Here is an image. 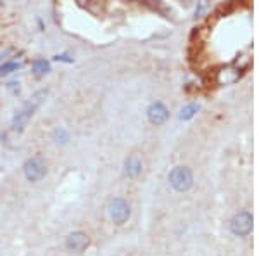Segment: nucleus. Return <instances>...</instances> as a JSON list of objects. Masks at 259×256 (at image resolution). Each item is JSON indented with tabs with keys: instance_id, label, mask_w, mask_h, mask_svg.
<instances>
[{
	"instance_id": "obj_1",
	"label": "nucleus",
	"mask_w": 259,
	"mask_h": 256,
	"mask_svg": "<svg viewBox=\"0 0 259 256\" xmlns=\"http://www.w3.org/2000/svg\"><path fill=\"white\" fill-rule=\"evenodd\" d=\"M47 92H37L31 99L28 100V102L25 104V106L21 107L18 112H16V116H14V119H13V126L16 128V130H23V126L26 125V121L33 116V112L37 111V107L42 104V100H43V97H45Z\"/></svg>"
},
{
	"instance_id": "obj_2",
	"label": "nucleus",
	"mask_w": 259,
	"mask_h": 256,
	"mask_svg": "<svg viewBox=\"0 0 259 256\" xmlns=\"http://www.w3.org/2000/svg\"><path fill=\"white\" fill-rule=\"evenodd\" d=\"M170 184L175 191L187 192L194 185V175L187 166H175L170 173Z\"/></svg>"
},
{
	"instance_id": "obj_3",
	"label": "nucleus",
	"mask_w": 259,
	"mask_h": 256,
	"mask_svg": "<svg viewBox=\"0 0 259 256\" xmlns=\"http://www.w3.org/2000/svg\"><path fill=\"white\" fill-rule=\"evenodd\" d=\"M47 173V161L42 154H37L31 160L26 161L25 165V177L28 178L30 182H38L45 177Z\"/></svg>"
},
{
	"instance_id": "obj_4",
	"label": "nucleus",
	"mask_w": 259,
	"mask_h": 256,
	"mask_svg": "<svg viewBox=\"0 0 259 256\" xmlns=\"http://www.w3.org/2000/svg\"><path fill=\"white\" fill-rule=\"evenodd\" d=\"M130 215H132V209H130V204L123 197H116V199L111 201L109 204V216L116 225H123L124 222H128Z\"/></svg>"
},
{
	"instance_id": "obj_5",
	"label": "nucleus",
	"mask_w": 259,
	"mask_h": 256,
	"mask_svg": "<svg viewBox=\"0 0 259 256\" xmlns=\"http://www.w3.org/2000/svg\"><path fill=\"white\" fill-rule=\"evenodd\" d=\"M230 228L235 235L238 237H245V235L250 234L252 230V215L249 211H240L231 218Z\"/></svg>"
},
{
	"instance_id": "obj_6",
	"label": "nucleus",
	"mask_w": 259,
	"mask_h": 256,
	"mask_svg": "<svg viewBox=\"0 0 259 256\" xmlns=\"http://www.w3.org/2000/svg\"><path fill=\"white\" fill-rule=\"evenodd\" d=\"M88 244H90V237L85 232H73L66 239V247L69 251H74V253H81V251L88 247Z\"/></svg>"
},
{
	"instance_id": "obj_7",
	"label": "nucleus",
	"mask_w": 259,
	"mask_h": 256,
	"mask_svg": "<svg viewBox=\"0 0 259 256\" xmlns=\"http://www.w3.org/2000/svg\"><path fill=\"white\" fill-rule=\"evenodd\" d=\"M147 116H149V121H151L152 125H163V123L168 119V116H170V112H168L164 104L154 102L147 109Z\"/></svg>"
},
{
	"instance_id": "obj_8",
	"label": "nucleus",
	"mask_w": 259,
	"mask_h": 256,
	"mask_svg": "<svg viewBox=\"0 0 259 256\" xmlns=\"http://www.w3.org/2000/svg\"><path fill=\"white\" fill-rule=\"evenodd\" d=\"M124 173L130 178H135L142 173V160L137 154H132L126 161H124Z\"/></svg>"
},
{
	"instance_id": "obj_9",
	"label": "nucleus",
	"mask_w": 259,
	"mask_h": 256,
	"mask_svg": "<svg viewBox=\"0 0 259 256\" xmlns=\"http://www.w3.org/2000/svg\"><path fill=\"white\" fill-rule=\"evenodd\" d=\"M49 71H50V64L47 63L45 59H37L33 63V73H35V76H38V78H40V76H45Z\"/></svg>"
},
{
	"instance_id": "obj_10",
	"label": "nucleus",
	"mask_w": 259,
	"mask_h": 256,
	"mask_svg": "<svg viewBox=\"0 0 259 256\" xmlns=\"http://www.w3.org/2000/svg\"><path fill=\"white\" fill-rule=\"evenodd\" d=\"M197 111H199V104H188V106L182 107V111H180V118H182V119H190Z\"/></svg>"
},
{
	"instance_id": "obj_11",
	"label": "nucleus",
	"mask_w": 259,
	"mask_h": 256,
	"mask_svg": "<svg viewBox=\"0 0 259 256\" xmlns=\"http://www.w3.org/2000/svg\"><path fill=\"white\" fill-rule=\"evenodd\" d=\"M19 69V63H7V64H2L0 66V76L4 75H9L13 71H18Z\"/></svg>"
},
{
	"instance_id": "obj_12",
	"label": "nucleus",
	"mask_w": 259,
	"mask_h": 256,
	"mask_svg": "<svg viewBox=\"0 0 259 256\" xmlns=\"http://www.w3.org/2000/svg\"><path fill=\"white\" fill-rule=\"evenodd\" d=\"M54 141H56L57 144H66V141H68V132H66L64 128H59V130L54 132Z\"/></svg>"
},
{
	"instance_id": "obj_13",
	"label": "nucleus",
	"mask_w": 259,
	"mask_h": 256,
	"mask_svg": "<svg viewBox=\"0 0 259 256\" xmlns=\"http://www.w3.org/2000/svg\"><path fill=\"white\" fill-rule=\"evenodd\" d=\"M56 61H62V63H73L71 57L68 56H56Z\"/></svg>"
},
{
	"instance_id": "obj_14",
	"label": "nucleus",
	"mask_w": 259,
	"mask_h": 256,
	"mask_svg": "<svg viewBox=\"0 0 259 256\" xmlns=\"http://www.w3.org/2000/svg\"><path fill=\"white\" fill-rule=\"evenodd\" d=\"M7 54H9V52H6V54H2V56H0V61H2V59H4V57H6V56H7Z\"/></svg>"
}]
</instances>
